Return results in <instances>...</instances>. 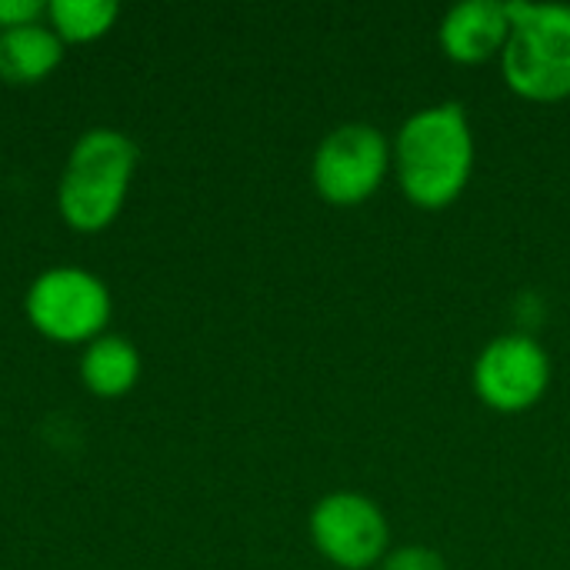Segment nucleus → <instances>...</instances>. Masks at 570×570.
Masks as SVG:
<instances>
[{"mask_svg": "<svg viewBox=\"0 0 570 570\" xmlns=\"http://www.w3.org/2000/svg\"><path fill=\"white\" fill-rule=\"evenodd\" d=\"M474 130L461 104L414 110L391 140V170L401 194L421 210L451 207L474 174Z\"/></svg>", "mask_w": 570, "mask_h": 570, "instance_id": "1", "label": "nucleus"}, {"mask_svg": "<svg viewBox=\"0 0 570 570\" xmlns=\"http://www.w3.org/2000/svg\"><path fill=\"white\" fill-rule=\"evenodd\" d=\"M140 164L137 144L117 127H90L83 130L67 160L57 184V210L63 224L77 234L107 230L127 197Z\"/></svg>", "mask_w": 570, "mask_h": 570, "instance_id": "2", "label": "nucleus"}, {"mask_svg": "<svg viewBox=\"0 0 570 570\" xmlns=\"http://www.w3.org/2000/svg\"><path fill=\"white\" fill-rule=\"evenodd\" d=\"M511 33L501 53L504 83L534 104L570 97V7L568 3H508Z\"/></svg>", "mask_w": 570, "mask_h": 570, "instance_id": "3", "label": "nucleus"}, {"mask_svg": "<svg viewBox=\"0 0 570 570\" xmlns=\"http://www.w3.org/2000/svg\"><path fill=\"white\" fill-rule=\"evenodd\" d=\"M23 314L40 337L67 347H87L107 334L114 297L100 274L77 264H57L30 281Z\"/></svg>", "mask_w": 570, "mask_h": 570, "instance_id": "4", "label": "nucleus"}, {"mask_svg": "<svg viewBox=\"0 0 570 570\" xmlns=\"http://www.w3.org/2000/svg\"><path fill=\"white\" fill-rule=\"evenodd\" d=\"M391 174V140L381 127L347 120L327 130L311 160V180L321 200L357 207L371 200Z\"/></svg>", "mask_w": 570, "mask_h": 570, "instance_id": "5", "label": "nucleus"}, {"mask_svg": "<svg viewBox=\"0 0 570 570\" xmlns=\"http://www.w3.org/2000/svg\"><path fill=\"white\" fill-rule=\"evenodd\" d=\"M307 528L317 554L341 570L381 568L391 551V524L384 508L357 491L324 494L314 504Z\"/></svg>", "mask_w": 570, "mask_h": 570, "instance_id": "6", "label": "nucleus"}, {"mask_svg": "<svg viewBox=\"0 0 570 570\" xmlns=\"http://www.w3.org/2000/svg\"><path fill=\"white\" fill-rule=\"evenodd\" d=\"M474 394L498 414H521L544 401L551 387V357L531 334H501L474 361Z\"/></svg>", "mask_w": 570, "mask_h": 570, "instance_id": "7", "label": "nucleus"}, {"mask_svg": "<svg viewBox=\"0 0 570 570\" xmlns=\"http://www.w3.org/2000/svg\"><path fill=\"white\" fill-rule=\"evenodd\" d=\"M508 33H511L508 3L464 0L444 13V20L438 27V43L454 63L478 67V63H488L491 57L504 53Z\"/></svg>", "mask_w": 570, "mask_h": 570, "instance_id": "8", "label": "nucleus"}, {"mask_svg": "<svg viewBox=\"0 0 570 570\" xmlns=\"http://www.w3.org/2000/svg\"><path fill=\"white\" fill-rule=\"evenodd\" d=\"M63 40L47 20L0 30V80L13 87L40 83L63 63Z\"/></svg>", "mask_w": 570, "mask_h": 570, "instance_id": "9", "label": "nucleus"}, {"mask_svg": "<svg viewBox=\"0 0 570 570\" xmlns=\"http://www.w3.org/2000/svg\"><path fill=\"white\" fill-rule=\"evenodd\" d=\"M77 371H80V384L94 397L117 401L137 387V381L144 374V361H140V351L134 347V341L107 331L80 351Z\"/></svg>", "mask_w": 570, "mask_h": 570, "instance_id": "10", "label": "nucleus"}, {"mask_svg": "<svg viewBox=\"0 0 570 570\" xmlns=\"http://www.w3.org/2000/svg\"><path fill=\"white\" fill-rule=\"evenodd\" d=\"M120 7L114 0H50L47 23L67 43H94L114 30Z\"/></svg>", "mask_w": 570, "mask_h": 570, "instance_id": "11", "label": "nucleus"}, {"mask_svg": "<svg viewBox=\"0 0 570 570\" xmlns=\"http://www.w3.org/2000/svg\"><path fill=\"white\" fill-rule=\"evenodd\" d=\"M377 570H448V561L441 551L424 548V544H407L397 551H387Z\"/></svg>", "mask_w": 570, "mask_h": 570, "instance_id": "12", "label": "nucleus"}, {"mask_svg": "<svg viewBox=\"0 0 570 570\" xmlns=\"http://www.w3.org/2000/svg\"><path fill=\"white\" fill-rule=\"evenodd\" d=\"M40 20H47L43 0H0V30H13Z\"/></svg>", "mask_w": 570, "mask_h": 570, "instance_id": "13", "label": "nucleus"}]
</instances>
